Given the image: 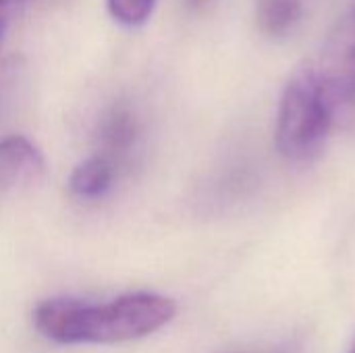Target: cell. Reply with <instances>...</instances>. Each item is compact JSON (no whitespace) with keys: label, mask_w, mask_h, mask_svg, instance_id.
<instances>
[{"label":"cell","mask_w":355,"mask_h":353,"mask_svg":"<svg viewBox=\"0 0 355 353\" xmlns=\"http://www.w3.org/2000/svg\"><path fill=\"white\" fill-rule=\"evenodd\" d=\"M210 2H212V0H187V4H189L191 8H196V10H202V8H206Z\"/></svg>","instance_id":"cell-10"},{"label":"cell","mask_w":355,"mask_h":353,"mask_svg":"<svg viewBox=\"0 0 355 353\" xmlns=\"http://www.w3.org/2000/svg\"><path fill=\"white\" fill-rule=\"evenodd\" d=\"M44 175L40 150L23 135L0 139V193L35 183Z\"/></svg>","instance_id":"cell-4"},{"label":"cell","mask_w":355,"mask_h":353,"mask_svg":"<svg viewBox=\"0 0 355 353\" xmlns=\"http://www.w3.org/2000/svg\"><path fill=\"white\" fill-rule=\"evenodd\" d=\"M158 0H106L110 15L129 27L141 25L150 19V15L154 12Z\"/></svg>","instance_id":"cell-8"},{"label":"cell","mask_w":355,"mask_h":353,"mask_svg":"<svg viewBox=\"0 0 355 353\" xmlns=\"http://www.w3.org/2000/svg\"><path fill=\"white\" fill-rule=\"evenodd\" d=\"M177 314L171 298L135 291L104 304L71 298L42 302L33 312L35 329L50 341L62 345L125 343L137 341L164 329Z\"/></svg>","instance_id":"cell-1"},{"label":"cell","mask_w":355,"mask_h":353,"mask_svg":"<svg viewBox=\"0 0 355 353\" xmlns=\"http://www.w3.org/2000/svg\"><path fill=\"white\" fill-rule=\"evenodd\" d=\"M312 64L337 117L339 112L355 110V6L335 23L324 40L320 58Z\"/></svg>","instance_id":"cell-3"},{"label":"cell","mask_w":355,"mask_h":353,"mask_svg":"<svg viewBox=\"0 0 355 353\" xmlns=\"http://www.w3.org/2000/svg\"><path fill=\"white\" fill-rule=\"evenodd\" d=\"M139 139V123L135 112L127 104H114L102 119L98 141L100 154L110 158L116 166L129 160Z\"/></svg>","instance_id":"cell-5"},{"label":"cell","mask_w":355,"mask_h":353,"mask_svg":"<svg viewBox=\"0 0 355 353\" xmlns=\"http://www.w3.org/2000/svg\"><path fill=\"white\" fill-rule=\"evenodd\" d=\"M116 173L119 166L104 154L96 152L73 169L69 187L81 200H98L112 187Z\"/></svg>","instance_id":"cell-6"},{"label":"cell","mask_w":355,"mask_h":353,"mask_svg":"<svg viewBox=\"0 0 355 353\" xmlns=\"http://www.w3.org/2000/svg\"><path fill=\"white\" fill-rule=\"evenodd\" d=\"M0 2H4V4H8V6H12V4H15L17 0H0Z\"/></svg>","instance_id":"cell-11"},{"label":"cell","mask_w":355,"mask_h":353,"mask_svg":"<svg viewBox=\"0 0 355 353\" xmlns=\"http://www.w3.org/2000/svg\"><path fill=\"white\" fill-rule=\"evenodd\" d=\"M349 353H355V343H354V345H352V350H349Z\"/></svg>","instance_id":"cell-12"},{"label":"cell","mask_w":355,"mask_h":353,"mask_svg":"<svg viewBox=\"0 0 355 353\" xmlns=\"http://www.w3.org/2000/svg\"><path fill=\"white\" fill-rule=\"evenodd\" d=\"M337 121V110L329 100L314 64L297 69L279 100L275 144L289 162H310L316 158Z\"/></svg>","instance_id":"cell-2"},{"label":"cell","mask_w":355,"mask_h":353,"mask_svg":"<svg viewBox=\"0 0 355 353\" xmlns=\"http://www.w3.org/2000/svg\"><path fill=\"white\" fill-rule=\"evenodd\" d=\"M304 17V0H258L256 19L268 37H285Z\"/></svg>","instance_id":"cell-7"},{"label":"cell","mask_w":355,"mask_h":353,"mask_svg":"<svg viewBox=\"0 0 355 353\" xmlns=\"http://www.w3.org/2000/svg\"><path fill=\"white\" fill-rule=\"evenodd\" d=\"M8 12H10V6L0 2V40H2V33L6 29V23H8Z\"/></svg>","instance_id":"cell-9"}]
</instances>
